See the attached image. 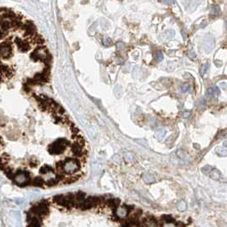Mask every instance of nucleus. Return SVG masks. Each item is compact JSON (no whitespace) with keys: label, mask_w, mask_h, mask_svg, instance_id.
Segmentation results:
<instances>
[{"label":"nucleus","mask_w":227,"mask_h":227,"mask_svg":"<svg viewBox=\"0 0 227 227\" xmlns=\"http://www.w3.org/2000/svg\"><path fill=\"white\" fill-rule=\"evenodd\" d=\"M27 227H186L171 214H157L109 196L74 192L37 202Z\"/></svg>","instance_id":"f257e3e1"},{"label":"nucleus","mask_w":227,"mask_h":227,"mask_svg":"<svg viewBox=\"0 0 227 227\" xmlns=\"http://www.w3.org/2000/svg\"><path fill=\"white\" fill-rule=\"evenodd\" d=\"M12 55V48L10 44L2 42L1 44V58H9Z\"/></svg>","instance_id":"f03ea898"},{"label":"nucleus","mask_w":227,"mask_h":227,"mask_svg":"<svg viewBox=\"0 0 227 227\" xmlns=\"http://www.w3.org/2000/svg\"><path fill=\"white\" fill-rule=\"evenodd\" d=\"M204 50L207 53H209V52L212 51V50L214 47V39L212 36L210 35H208L206 38H205V40H204Z\"/></svg>","instance_id":"7ed1b4c3"},{"label":"nucleus","mask_w":227,"mask_h":227,"mask_svg":"<svg viewBox=\"0 0 227 227\" xmlns=\"http://www.w3.org/2000/svg\"><path fill=\"white\" fill-rule=\"evenodd\" d=\"M1 74H2V80L3 81H6L8 79H10V77L13 74V71L12 69L9 67H5L2 64V69H1Z\"/></svg>","instance_id":"20e7f679"},{"label":"nucleus","mask_w":227,"mask_h":227,"mask_svg":"<svg viewBox=\"0 0 227 227\" xmlns=\"http://www.w3.org/2000/svg\"><path fill=\"white\" fill-rule=\"evenodd\" d=\"M220 93L219 89L218 86H214V87H209L207 90V97L208 98H212L213 96H219Z\"/></svg>","instance_id":"39448f33"},{"label":"nucleus","mask_w":227,"mask_h":227,"mask_svg":"<svg viewBox=\"0 0 227 227\" xmlns=\"http://www.w3.org/2000/svg\"><path fill=\"white\" fill-rule=\"evenodd\" d=\"M211 173H210V176H211V178H213V179H219V178H220V173H219V172L216 169H212L211 172H210Z\"/></svg>","instance_id":"423d86ee"},{"label":"nucleus","mask_w":227,"mask_h":227,"mask_svg":"<svg viewBox=\"0 0 227 227\" xmlns=\"http://www.w3.org/2000/svg\"><path fill=\"white\" fill-rule=\"evenodd\" d=\"M220 12V9L219 6H213V8L210 10V15L211 16H216L218 15L219 14Z\"/></svg>","instance_id":"0eeeda50"},{"label":"nucleus","mask_w":227,"mask_h":227,"mask_svg":"<svg viewBox=\"0 0 227 227\" xmlns=\"http://www.w3.org/2000/svg\"><path fill=\"white\" fill-rule=\"evenodd\" d=\"M216 152L218 155L220 156H227V150L224 149V148H217L216 149Z\"/></svg>","instance_id":"6e6552de"},{"label":"nucleus","mask_w":227,"mask_h":227,"mask_svg":"<svg viewBox=\"0 0 227 227\" xmlns=\"http://www.w3.org/2000/svg\"><path fill=\"white\" fill-rule=\"evenodd\" d=\"M202 1H203V0H192L193 5H190V7H191V10H194L201 3H202Z\"/></svg>","instance_id":"1a4fd4ad"},{"label":"nucleus","mask_w":227,"mask_h":227,"mask_svg":"<svg viewBox=\"0 0 227 227\" xmlns=\"http://www.w3.org/2000/svg\"><path fill=\"white\" fill-rule=\"evenodd\" d=\"M208 67H209L208 64H204V65H202V69H201V74H202V75H204V74L207 73V71L208 70Z\"/></svg>","instance_id":"9d476101"},{"label":"nucleus","mask_w":227,"mask_h":227,"mask_svg":"<svg viewBox=\"0 0 227 227\" xmlns=\"http://www.w3.org/2000/svg\"><path fill=\"white\" fill-rule=\"evenodd\" d=\"M189 90V85L188 84H184V85H181V91L182 92H187L188 90Z\"/></svg>","instance_id":"9b49d317"},{"label":"nucleus","mask_w":227,"mask_h":227,"mask_svg":"<svg viewBox=\"0 0 227 227\" xmlns=\"http://www.w3.org/2000/svg\"><path fill=\"white\" fill-rule=\"evenodd\" d=\"M162 59H163V54H162L161 52H159V53L156 55V60H157L158 62H161Z\"/></svg>","instance_id":"f8f14e48"},{"label":"nucleus","mask_w":227,"mask_h":227,"mask_svg":"<svg viewBox=\"0 0 227 227\" xmlns=\"http://www.w3.org/2000/svg\"><path fill=\"white\" fill-rule=\"evenodd\" d=\"M103 43H104V45H109V44H110V39H109V38H104V40H103Z\"/></svg>","instance_id":"ddd939ff"},{"label":"nucleus","mask_w":227,"mask_h":227,"mask_svg":"<svg viewBox=\"0 0 227 227\" xmlns=\"http://www.w3.org/2000/svg\"><path fill=\"white\" fill-rule=\"evenodd\" d=\"M188 56H189L190 59H195L196 58V54H195L194 52H189Z\"/></svg>","instance_id":"4468645a"},{"label":"nucleus","mask_w":227,"mask_h":227,"mask_svg":"<svg viewBox=\"0 0 227 227\" xmlns=\"http://www.w3.org/2000/svg\"><path fill=\"white\" fill-rule=\"evenodd\" d=\"M219 85H220V87H222L223 89H225H225L227 88V85H226V84H225V83H220V84H219Z\"/></svg>","instance_id":"2eb2a0df"}]
</instances>
